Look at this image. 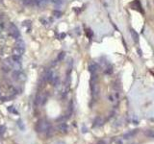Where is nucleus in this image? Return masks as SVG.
I'll list each match as a JSON object with an SVG mask.
<instances>
[{"mask_svg": "<svg viewBox=\"0 0 154 144\" xmlns=\"http://www.w3.org/2000/svg\"><path fill=\"white\" fill-rule=\"evenodd\" d=\"M8 32L13 39H19V37H20V34H19V31H18L17 27L13 25V24H11L9 26V31Z\"/></svg>", "mask_w": 154, "mask_h": 144, "instance_id": "nucleus-1", "label": "nucleus"}, {"mask_svg": "<svg viewBox=\"0 0 154 144\" xmlns=\"http://www.w3.org/2000/svg\"><path fill=\"white\" fill-rule=\"evenodd\" d=\"M23 53H24V49H22V48L15 47V48H13V55L14 56V57H18V58H20V57L22 56Z\"/></svg>", "mask_w": 154, "mask_h": 144, "instance_id": "nucleus-2", "label": "nucleus"}, {"mask_svg": "<svg viewBox=\"0 0 154 144\" xmlns=\"http://www.w3.org/2000/svg\"><path fill=\"white\" fill-rule=\"evenodd\" d=\"M15 47H18V48H22V49H24V48H25V43H24V41H23L22 39H17L16 42H15Z\"/></svg>", "mask_w": 154, "mask_h": 144, "instance_id": "nucleus-3", "label": "nucleus"}, {"mask_svg": "<svg viewBox=\"0 0 154 144\" xmlns=\"http://www.w3.org/2000/svg\"><path fill=\"white\" fill-rule=\"evenodd\" d=\"M131 35H132V38L134 39V40L136 42H138V40H139V35L137 34V32L135 30H131Z\"/></svg>", "mask_w": 154, "mask_h": 144, "instance_id": "nucleus-4", "label": "nucleus"}, {"mask_svg": "<svg viewBox=\"0 0 154 144\" xmlns=\"http://www.w3.org/2000/svg\"><path fill=\"white\" fill-rule=\"evenodd\" d=\"M64 56H65V53L64 52H61L59 55H58V58H57V61H62L64 60Z\"/></svg>", "mask_w": 154, "mask_h": 144, "instance_id": "nucleus-5", "label": "nucleus"}, {"mask_svg": "<svg viewBox=\"0 0 154 144\" xmlns=\"http://www.w3.org/2000/svg\"><path fill=\"white\" fill-rule=\"evenodd\" d=\"M53 14H54L56 17H61L62 13H61V12H59V11H54V12H53Z\"/></svg>", "mask_w": 154, "mask_h": 144, "instance_id": "nucleus-6", "label": "nucleus"}, {"mask_svg": "<svg viewBox=\"0 0 154 144\" xmlns=\"http://www.w3.org/2000/svg\"><path fill=\"white\" fill-rule=\"evenodd\" d=\"M86 34L89 36V38H91L92 37V32H91V30L90 29H86Z\"/></svg>", "mask_w": 154, "mask_h": 144, "instance_id": "nucleus-7", "label": "nucleus"}, {"mask_svg": "<svg viewBox=\"0 0 154 144\" xmlns=\"http://www.w3.org/2000/svg\"><path fill=\"white\" fill-rule=\"evenodd\" d=\"M89 68H90V71H93V70L95 71V70H96V68H97V66H96V65H90Z\"/></svg>", "mask_w": 154, "mask_h": 144, "instance_id": "nucleus-8", "label": "nucleus"}, {"mask_svg": "<svg viewBox=\"0 0 154 144\" xmlns=\"http://www.w3.org/2000/svg\"><path fill=\"white\" fill-rule=\"evenodd\" d=\"M3 27H4V23H3L2 21H0V34H1V32L3 31Z\"/></svg>", "mask_w": 154, "mask_h": 144, "instance_id": "nucleus-9", "label": "nucleus"}]
</instances>
